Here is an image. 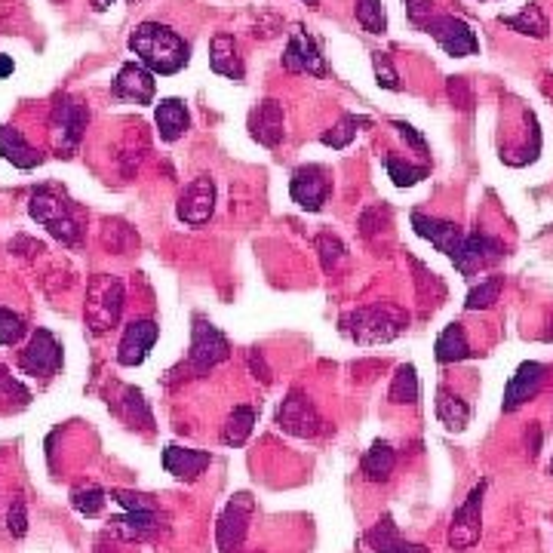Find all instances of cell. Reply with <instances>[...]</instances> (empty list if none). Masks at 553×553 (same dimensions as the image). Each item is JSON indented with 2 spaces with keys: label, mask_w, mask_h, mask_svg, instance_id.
Wrapping results in <instances>:
<instances>
[{
  "label": "cell",
  "mask_w": 553,
  "mask_h": 553,
  "mask_svg": "<svg viewBox=\"0 0 553 553\" xmlns=\"http://www.w3.org/2000/svg\"><path fill=\"white\" fill-rule=\"evenodd\" d=\"M130 50L139 56V62L160 77H173L179 74L188 59H191V47L188 40L173 31L163 22H142L136 25V31L130 34Z\"/></svg>",
  "instance_id": "cell-1"
},
{
  "label": "cell",
  "mask_w": 553,
  "mask_h": 553,
  "mask_svg": "<svg viewBox=\"0 0 553 553\" xmlns=\"http://www.w3.org/2000/svg\"><path fill=\"white\" fill-rule=\"evenodd\" d=\"M409 329V311L394 302L354 308L342 317V332L354 345H388Z\"/></svg>",
  "instance_id": "cell-2"
},
{
  "label": "cell",
  "mask_w": 553,
  "mask_h": 553,
  "mask_svg": "<svg viewBox=\"0 0 553 553\" xmlns=\"http://www.w3.org/2000/svg\"><path fill=\"white\" fill-rule=\"evenodd\" d=\"M28 212L37 225H44L56 240L74 246L80 240V225L71 216V206L53 191V188H37L28 197Z\"/></svg>",
  "instance_id": "cell-3"
},
{
  "label": "cell",
  "mask_w": 553,
  "mask_h": 553,
  "mask_svg": "<svg viewBox=\"0 0 553 553\" xmlns=\"http://www.w3.org/2000/svg\"><path fill=\"white\" fill-rule=\"evenodd\" d=\"M123 311V283L111 274H96L87 286V323L96 335H105L117 326Z\"/></svg>",
  "instance_id": "cell-4"
},
{
  "label": "cell",
  "mask_w": 553,
  "mask_h": 553,
  "mask_svg": "<svg viewBox=\"0 0 553 553\" xmlns=\"http://www.w3.org/2000/svg\"><path fill=\"white\" fill-rule=\"evenodd\" d=\"M231 357V342L225 338V332L209 323L206 317H194L191 326V351H188V366L194 375H206L209 369H216L219 363H225Z\"/></svg>",
  "instance_id": "cell-5"
},
{
  "label": "cell",
  "mask_w": 553,
  "mask_h": 553,
  "mask_svg": "<svg viewBox=\"0 0 553 553\" xmlns=\"http://www.w3.org/2000/svg\"><path fill=\"white\" fill-rule=\"evenodd\" d=\"M87 123H90V108L80 105L74 99H59L53 114H50V139H53V148L59 151V157H71L80 142H83V133H87Z\"/></svg>",
  "instance_id": "cell-6"
},
{
  "label": "cell",
  "mask_w": 553,
  "mask_h": 553,
  "mask_svg": "<svg viewBox=\"0 0 553 553\" xmlns=\"http://www.w3.org/2000/svg\"><path fill=\"white\" fill-rule=\"evenodd\" d=\"M504 255H507L504 243L498 237H492V234H486V231L477 228L471 234H464V243L455 252L452 265H455V271L461 277H474V274H480L486 268H495L504 259Z\"/></svg>",
  "instance_id": "cell-7"
},
{
  "label": "cell",
  "mask_w": 553,
  "mask_h": 553,
  "mask_svg": "<svg viewBox=\"0 0 553 553\" xmlns=\"http://www.w3.org/2000/svg\"><path fill=\"white\" fill-rule=\"evenodd\" d=\"M486 480H480L467 498L458 504V510L452 514V526H449V547L452 550H471L480 541L483 532V498H486Z\"/></svg>",
  "instance_id": "cell-8"
},
{
  "label": "cell",
  "mask_w": 553,
  "mask_h": 553,
  "mask_svg": "<svg viewBox=\"0 0 553 553\" xmlns=\"http://www.w3.org/2000/svg\"><path fill=\"white\" fill-rule=\"evenodd\" d=\"M65 363L62 345L56 342V335L50 329H34L31 342L19 354V369L31 378H53Z\"/></svg>",
  "instance_id": "cell-9"
},
{
  "label": "cell",
  "mask_w": 553,
  "mask_h": 553,
  "mask_svg": "<svg viewBox=\"0 0 553 553\" xmlns=\"http://www.w3.org/2000/svg\"><path fill=\"white\" fill-rule=\"evenodd\" d=\"M332 194V176L323 163H305L289 179V197L308 212H320Z\"/></svg>",
  "instance_id": "cell-10"
},
{
  "label": "cell",
  "mask_w": 553,
  "mask_h": 553,
  "mask_svg": "<svg viewBox=\"0 0 553 553\" xmlns=\"http://www.w3.org/2000/svg\"><path fill=\"white\" fill-rule=\"evenodd\" d=\"M424 31H428L443 47V53L452 59H467V56L480 53V37L458 16H434L428 25H424Z\"/></svg>",
  "instance_id": "cell-11"
},
{
  "label": "cell",
  "mask_w": 553,
  "mask_h": 553,
  "mask_svg": "<svg viewBox=\"0 0 553 553\" xmlns=\"http://www.w3.org/2000/svg\"><path fill=\"white\" fill-rule=\"evenodd\" d=\"M252 514H255V501L249 492H237L225 504V510L219 514V523H216V544L222 553H234L246 541Z\"/></svg>",
  "instance_id": "cell-12"
},
{
  "label": "cell",
  "mask_w": 553,
  "mask_h": 553,
  "mask_svg": "<svg viewBox=\"0 0 553 553\" xmlns=\"http://www.w3.org/2000/svg\"><path fill=\"white\" fill-rule=\"evenodd\" d=\"M277 428L292 434V437L308 440V437H317L323 431V418H320V412H317V406L308 394L292 391L277 409Z\"/></svg>",
  "instance_id": "cell-13"
},
{
  "label": "cell",
  "mask_w": 553,
  "mask_h": 553,
  "mask_svg": "<svg viewBox=\"0 0 553 553\" xmlns=\"http://www.w3.org/2000/svg\"><path fill=\"white\" fill-rule=\"evenodd\" d=\"M212 212H216V182H212L209 176L191 179L176 203L179 222L188 228H200L212 219Z\"/></svg>",
  "instance_id": "cell-14"
},
{
  "label": "cell",
  "mask_w": 553,
  "mask_h": 553,
  "mask_svg": "<svg viewBox=\"0 0 553 553\" xmlns=\"http://www.w3.org/2000/svg\"><path fill=\"white\" fill-rule=\"evenodd\" d=\"M283 68L289 74H314V77H323L326 74V62H323L320 44H317V40L302 25L292 31L289 44L283 50Z\"/></svg>",
  "instance_id": "cell-15"
},
{
  "label": "cell",
  "mask_w": 553,
  "mask_h": 553,
  "mask_svg": "<svg viewBox=\"0 0 553 553\" xmlns=\"http://www.w3.org/2000/svg\"><path fill=\"white\" fill-rule=\"evenodd\" d=\"M160 338V326L154 320H133L123 329V338L117 345V363L120 366H142L151 354V348Z\"/></svg>",
  "instance_id": "cell-16"
},
{
  "label": "cell",
  "mask_w": 553,
  "mask_h": 553,
  "mask_svg": "<svg viewBox=\"0 0 553 553\" xmlns=\"http://www.w3.org/2000/svg\"><path fill=\"white\" fill-rule=\"evenodd\" d=\"M114 96L133 105H151L157 96V80L142 62H123L114 77Z\"/></svg>",
  "instance_id": "cell-17"
},
{
  "label": "cell",
  "mask_w": 553,
  "mask_h": 553,
  "mask_svg": "<svg viewBox=\"0 0 553 553\" xmlns=\"http://www.w3.org/2000/svg\"><path fill=\"white\" fill-rule=\"evenodd\" d=\"M409 222H412L418 237L428 240L437 252L446 255V259H455V252L464 243V231L455 222H446V219H437V216H424V212H412Z\"/></svg>",
  "instance_id": "cell-18"
},
{
  "label": "cell",
  "mask_w": 553,
  "mask_h": 553,
  "mask_svg": "<svg viewBox=\"0 0 553 553\" xmlns=\"http://www.w3.org/2000/svg\"><path fill=\"white\" fill-rule=\"evenodd\" d=\"M249 136L265 148H277L283 142L286 117H283V105L277 99H265L249 111Z\"/></svg>",
  "instance_id": "cell-19"
},
{
  "label": "cell",
  "mask_w": 553,
  "mask_h": 553,
  "mask_svg": "<svg viewBox=\"0 0 553 553\" xmlns=\"http://www.w3.org/2000/svg\"><path fill=\"white\" fill-rule=\"evenodd\" d=\"M544 375H547V366H544V363H535V360L520 363L517 372L510 375L507 388H504V403H501V409H504V412H517L523 403H529V400L541 391Z\"/></svg>",
  "instance_id": "cell-20"
},
{
  "label": "cell",
  "mask_w": 553,
  "mask_h": 553,
  "mask_svg": "<svg viewBox=\"0 0 553 553\" xmlns=\"http://www.w3.org/2000/svg\"><path fill=\"white\" fill-rule=\"evenodd\" d=\"M209 464H212V452H203V449H185L176 443H169L163 449V471L173 474L176 480H185V483L200 480Z\"/></svg>",
  "instance_id": "cell-21"
},
{
  "label": "cell",
  "mask_w": 553,
  "mask_h": 553,
  "mask_svg": "<svg viewBox=\"0 0 553 553\" xmlns=\"http://www.w3.org/2000/svg\"><path fill=\"white\" fill-rule=\"evenodd\" d=\"M366 544L372 553H431V547L424 544H415V541H406L394 523L391 514L381 517L369 532H366Z\"/></svg>",
  "instance_id": "cell-22"
},
{
  "label": "cell",
  "mask_w": 553,
  "mask_h": 553,
  "mask_svg": "<svg viewBox=\"0 0 553 553\" xmlns=\"http://www.w3.org/2000/svg\"><path fill=\"white\" fill-rule=\"evenodd\" d=\"M209 68L234 80V83H243L246 77V68H243V59H240V47H237V40L234 34H216L212 37V44H209Z\"/></svg>",
  "instance_id": "cell-23"
},
{
  "label": "cell",
  "mask_w": 553,
  "mask_h": 553,
  "mask_svg": "<svg viewBox=\"0 0 553 553\" xmlns=\"http://www.w3.org/2000/svg\"><path fill=\"white\" fill-rule=\"evenodd\" d=\"M154 123L163 142H179L191 126L188 105L182 99H160L154 108Z\"/></svg>",
  "instance_id": "cell-24"
},
{
  "label": "cell",
  "mask_w": 553,
  "mask_h": 553,
  "mask_svg": "<svg viewBox=\"0 0 553 553\" xmlns=\"http://www.w3.org/2000/svg\"><path fill=\"white\" fill-rule=\"evenodd\" d=\"M0 157L13 163L16 169H25V173L44 163V154L34 145H28V139L16 130V126H0Z\"/></svg>",
  "instance_id": "cell-25"
},
{
  "label": "cell",
  "mask_w": 553,
  "mask_h": 553,
  "mask_svg": "<svg viewBox=\"0 0 553 553\" xmlns=\"http://www.w3.org/2000/svg\"><path fill=\"white\" fill-rule=\"evenodd\" d=\"M394 467H397V452L385 440H375L366 449V455L360 458V471L369 483H388L391 474H394Z\"/></svg>",
  "instance_id": "cell-26"
},
{
  "label": "cell",
  "mask_w": 553,
  "mask_h": 553,
  "mask_svg": "<svg viewBox=\"0 0 553 553\" xmlns=\"http://www.w3.org/2000/svg\"><path fill=\"white\" fill-rule=\"evenodd\" d=\"M111 529L123 538H145L160 529V510L157 507H139L126 510L123 517H111Z\"/></svg>",
  "instance_id": "cell-27"
},
{
  "label": "cell",
  "mask_w": 553,
  "mask_h": 553,
  "mask_svg": "<svg viewBox=\"0 0 553 553\" xmlns=\"http://www.w3.org/2000/svg\"><path fill=\"white\" fill-rule=\"evenodd\" d=\"M434 357L437 363L449 366V363H461L467 357H474L471 345H467V335L461 323H449L440 335H437V345H434Z\"/></svg>",
  "instance_id": "cell-28"
},
{
  "label": "cell",
  "mask_w": 553,
  "mask_h": 553,
  "mask_svg": "<svg viewBox=\"0 0 553 553\" xmlns=\"http://www.w3.org/2000/svg\"><path fill=\"white\" fill-rule=\"evenodd\" d=\"M437 418L446 431L461 434L467 424H471V406H467L458 394H452L449 388L437 391Z\"/></svg>",
  "instance_id": "cell-29"
},
{
  "label": "cell",
  "mask_w": 553,
  "mask_h": 553,
  "mask_svg": "<svg viewBox=\"0 0 553 553\" xmlns=\"http://www.w3.org/2000/svg\"><path fill=\"white\" fill-rule=\"evenodd\" d=\"M498 22H501L504 28H510V31H517V34H523V37H535V40H544L547 31H550L547 16H544V10H541L538 4L523 7V10L514 13V16H498Z\"/></svg>",
  "instance_id": "cell-30"
},
{
  "label": "cell",
  "mask_w": 553,
  "mask_h": 553,
  "mask_svg": "<svg viewBox=\"0 0 553 553\" xmlns=\"http://www.w3.org/2000/svg\"><path fill=\"white\" fill-rule=\"evenodd\" d=\"M385 169H388V179L397 185V188H412L418 182H424L431 176V166L428 163H409L397 154H388L385 157Z\"/></svg>",
  "instance_id": "cell-31"
},
{
  "label": "cell",
  "mask_w": 553,
  "mask_h": 553,
  "mask_svg": "<svg viewBox=\"0 0 553 553\" xmlns=\"http://www.w3.org/2000/svg\"><path fill=\"white\" fill-rule=\"evenodd\" d=\"M366 126H372V120H369V117L345 114L342 120H338V123L332 126V130H326V133L320 136V142H323L326 148L342 151V148H348V145L357 139V133H360V130H366Z\"/></svg>",
  "instance_id": "cell-32"
},
{
  "label": "cell",
  "mask_w": 553,
  "mask_h": 553,
  "mask_svg": "<svg viewBox=\"0 0 553 553\" xmlns=\"http://www.w3.org/2000/svg\"><path fill=\"white\" fill-rule=\"evenodd\" d=\"M255 418H259V412H255L252 406H234L228 421H225V431H222V443L225 446H243L255 428Z\"/></svg>",
  "instance_id": "cell-33"
},
{
  "label": "cell",
  "mask_w": 553,
  "mask_h": 553,
  "mask_svg": "<svg viewBox=\"0 0 553 553\" xmlns=\"http://www.w3.org/2000/svg\"><path fill=\"white\" fill-rule=\"evenodd\" d=\"M418 372L412 363H403L397 372H394V381H391V388H388V400L394 406H415L418 403Z\"/></svg>",
  "instance_id": "cell-34"
},
{
  "label": "cell",
  "mask_w": 553,
  "mask_h": 553,
  "mask_svg": "<svg viewBox=\"0 0 553 553\" xmlns=\"http://www.w3.org/2000/svg\"><path fill=\"white\" fill-rule=\"evenodd\" d=\"M501 289H504V277L501 274H492V277L480 280L471 292H467L464 311H489V308H495V302L501 299Z\"/></svg>",
  "instance_id": "cell-35"
},
{
  "label": "cell",
  "mask_w": 553,
  "mask_h": 553,
  "mask_svg": "<svg viewBox=\"0 0 553 553\" xmlns=\"http://www.w3.org/2000/svg\"><path fill=\"white\" fill-rule=\"evenodd\" d=\"M31 403V391L22 385L19 378L7 372V366L0 363V409L4 412H19Z\"/></svg>",
  "instance_id": "cell-36"
},
{
  "label": "cell",
  "mask_w": 553,
  "mask_h": 553,
  "mask_svg": "<svg viewBox=\"0 0 553 553\" xmlns=\"http://www.w3.org/2000/svg\"><path fill=\"white\" fill-rule=\"evenodd\" d=\"M357 22L363 31L369 34H385L388 31V13H385V4L381 0H357Z\"/></svg>",
  "instance_id": "cell-37"
},
{
  "label": "cell",
  "mask_w": 553,
  "mask_h": 553,
  "mask_svg": "<svg viewBox=\"0 0 553 553\" xmlns=\"http://www.w3.org/2000/svg\"><path fill=\"white\" fill-rule=\"evenodd\" d=\"M105 501H108V492L99 489V486H87V489H74L71 492V507L77 510L80 517H99Z\"/></svg>",
  "instance_id": "cell-38"
},
{
  "label": "cell",
  "mask_w": 553,
  "mask_h": 553,
  "mask_svg": "<svg viewBox=\"0 0 553 553\" xmlns=\"http://www.w3.org/2000/svg\"><path fill=\"white\" fill-rule=\"evenodd\" d=\"M317 252H320V265H323V271H335L338 265H342L345 255H348L345 243L338 240L335 234H329V231H323V234L317 237Z\"/></svg>",
  "instance_id": "cell-39"
},
{
  "label": "cell",
  "mask_w": 553,
  "mask_h": 553,
  "mask_svg": "<svg viewBox=\"0 0 553 553\" xmlns=\"http://www.w3.org/2000/svg\"><path fill=\"white\" fill-rule=\"evenodd\" d=\"M372 71H375V83H378V87H385L391 93L400 90V74H397V68H394V62H391L388 53H381V50L372 53Z\"/></svg>",
  "instance_id": "cell-40"
},
{
  "label": "cell",
  "mask_w": 553,
  "mask_h": 553,
  "mask_svg": "<svg viewBox=\"0 0 553 553\" xmlns=\"http://www.w3.org/2000/svg\"><path fill=\"white\" fill-rule=\"evenodd\" d=\"M25 332H28V326L19 314H13L10 308H0V345L4 348L19 345Z\"/></svg>",
  "instance_id": "cell-41"
},
{
  "label": "cell",
  "mask_w": 553,
  "mask_h": 553,
  "mask_svg": "<svg viewBox=\"0 0 553 553\" xmlns=\"http://www.w3.org/2000/svg\"><path fill=\"white\" fill-rule=\"evenodd\" d=\"M406 4V16L415 28H424L437 13H434V0H403Z\"/></svg>",
  "instance_id": "cell-42"
},
{
  "label": "cell",
  "mask_w": 553,
  "mask_h": 553,
  "mask_svg": "<svg viewBox=\"0 0 553 553\" xmlns=\"http://www.w3.org/2000/svg\"><path fill=\"white\" fill-rule=\"evenodd\" d=\"M7 529H10L13 538H25V532H28V510H25V501H22V498H16L13 507H10V514H7Z\"/></svg>",
  "instance_id": "cell-43"
},
{
  "label": "cell",
  "mask_w": 553,
  "mask_h": 553,
  "mask_svg": "<svg viewBox=\"0 0 553 553\" xmlns=\"http://www.w3.org/2000/svg\"><path fill=\"white\" fill-rule=\"evenodd\" d=\"M391 126L400 133V139L412 148V151H418V154H428V142H424V136L415 130L412 123H406V120H391Z\"/></svg>",
  "instance_id": "cell-44"
},
{
  "label": "cell",
  "mask_w": 553,
  "mask_h": 553,
  "mask_svg": "<svg viewBox=\"0 0 553 553\" xmlns=\"http://www.w3.org/2000/svg\"><path fill=\"white\" fill-rule=\"evenodd\" d=\"M249 369L255 372V378H259L262 375V381H265V385H271V369L265 366V360H262V354L259 351H249Z\"/></svg>",
  "instance_id": "cell-45"
},
{
  "label": "cell",
  "mask_w": 553,
  "mask_h": 553,
  "mask_svg": "<svg viewBox=\"0 0 553 553\" xmlns=\"http://www.w3.org/2000/svg\"><path fill=\"white\" fill-rule=\"evenodd\" d=\"M449 96L452 99H461V108L471 111V99L464 96V77H449Z\"/></svg>",
  "instance_id": "cell-46"
},
{
  "label": "cell",
  "mask_w": 553,
  "mask_h": 553,
  "mask_svg": "<svg viewBox=\"0 0 553 553\" xmlns=\"http://www.w3.org/2000/svg\"><path fill=\"white\" fill-rule=\"evenodd\" d=\"M13 71H16L13 59H10V56H4V53H0V77H10Z\"/></svg>",
  "instance_id": "cell-47"
},
{
  "label": "cell",
  "mask_w": 553,
  "mask_h": 553,
  "mask_svg": "<svg viewBox=\"0 0 553 553\" xmlns=\"http://www.w3.org/2000/svg\"><path fill=\"white\" fill-rule=\"evenodd\" d=\"M111 4H114V0H93V7H96L99 13H105V10H108ZM130 4H139V0H130Z\"/></svg>",
  "instance_id": "cell-48"
},
{
  "label": "cell",
  "mask_w": 553,
  "mask_h": 553,
  "mask_svg": "<svg viewBox=\"0 0 553 553\" xmlns=\"http://www.w3.org/2000/svg\"><path fill=\"white\" fill-rule=\"evenodd\" d=\"M305 4H308V7H317V0H305Z\"/></svg>",
  "instance_id": "cell-49"
},
{
  "label": "cell",
  "mask_w": 553,
  "mask_h": 553,
  "mask_svg": "<svg viewBox=\"0 0 553 553\" xmlns=\"http://www.w3.org/2000/svg\"><path fill=\"white\" fill-rule=\"evenodd\" d=\"M550 474H553V458H550Z\"/></svg>",
  "instance_id": "cell-50"
},
{
  "label": "cell",
  "mask_w": 553,
  "mask_h": 553,
  "mask_svg": "<svg viewBox=\"0 0 553 553\" xmlns=\"http://www.w3.org/2000/svg\"><path fill=\"white\" fill-rule=\"evenodd\" d=\"M480 4H483V0H480Z\"/></svg>",
  "instance_id": "cell-51"
}]
</instances>
